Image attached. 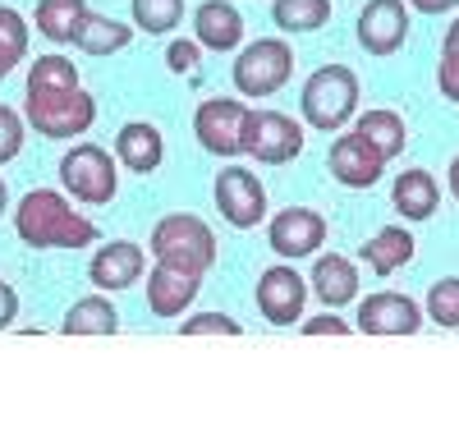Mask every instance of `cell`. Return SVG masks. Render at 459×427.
I'll return each instance as SVG.
<instances>
[{
	"instance_id": "1",
	"label": "cell",
	"mask_w": 459,
	"mask_h": 427,
	"mask_svg": "<svg viewBox=\"0 0 459 427\" xmlns=\"http://www.w3.org/2000/svg\"><path fill=\"white\" fill-rule=\"evenodd\" d=\"M23 115L42 138H79L97 125V97L79 83V69L65 56H37L28 69V92H23Z\"/></svg>"
},
{
	"instance_id": "2",
	"label": "cell",
	"mask_w": 459,
	"mask_h": 427,
	"mask_svg": "<svg viewBox=\"0 0 459 427\" xmlns=\"http://www.w3.org/2000/svg\"><path fill=\"white\" fill-rule=\"evenodd\" d=\"M14 235L28 248H88L97 244V225L69 203V193L60 188H32L14 207Z\"/></svg>"
},
{
	"instance_id": "3",
	"label": "cell",
	"mask_w": 459,
	"mask_h": 427,
	"mask_svg": "<svg viewBox=\"0 0 459 427\" xmlns=\"http://www.w3.org/2000/svg\"><path fill=\"white\" fill-rule=\"evenodd\" d=\"M303 125L317 134H340L359 115V74L350 65H322L299 92Z\"/></svg>"
},
{
	"instance_id": "4",
	"label": "cell",
	"mask_w": 459,
	"mask_h": 427,
	"mask_svg": "<svg viewBox=\"0 0 459 427\" xmlns=\"http://www.w3.org/2000/svg\"><path fill=\"white\" fill-rule=\"evenodd\" d=\"M147 253L157 257V262H170V266H184V271H194V276H207V271L216 266V235H212V225L194 212H170L161 216L157 225H152V235H147Z\"/></svg>"
},
{
	"instance_id": "5",
	"label": "cell",
	"mask_w": 459,
	"mask_h": 427,
	"mask_svg": "<svg viewBox=\"0 0 459 427\" xmlns=\"http://www.w3.org/2000/svg\"><path fill=\"white\" fill-rule=\"evenodd\" d=\"M60 184L74 203L106 207L120 193V157H110L101 143H74L60 157Z\"/></svg>"
},
{
	"instance_id": "6",
	"label": "cell",
	"mask_w": 459,
	"mask_h": 427,
	"mask_svg": "<svg viewBox=\"0 0 459 427\" xmlns=\"http://www.w3.org/2000/svg\"><path fill=\"white\" fill-rule=\"evenodd\" d=\"M230 79H235L239 97H276L294 79L290 42H281V37H257V42H248L239 51L235 69H230Z\"/></svg>"
},
{
	"instance_id": "7",
	"label": "cell",
	"mask_w": 459,
	"mask_h": 427,
	"mask_svg": "<svg viewBox=\"0 0 459 427\" xmlns=\"http://www.w3.org/2000/svg\"><path fill=\"white\" fill-rule=\"evenodd\" d=\"M244 129H248V106L239 97H207L194 110V134L212 157H244Z\"/></svg>"
},
{
	"instance_id": "8",
	"label": "cell",
	"mask_w": 459,
	"mask_h": 427,
	"mask_svg": "<svg viewBox=\"0 0 459 427\" xmlns=\"http://www.w3.org/2000/svg\"><path fill=\"white\" fill-rule=\"evenodd\" d=\"M244 152L262 166H290L303 152V125L290 120L285 110H248Z\"/></svg>"
},
{
	"instance_id": "9",
	"label": "cell",
	"mask_w": 459,
	"mask_h": 427,
	"mask_svg": "<svg viewBox=\"0 0 459 427\" xmlns=\"http://www.w3.org/2000/svg\"><path fill=\"white\" fill-rule=\"evenodd\" d=\"M308 281L294 271V262H276V266H266L262 276H257V290H253V299H257V313L272 322V327H294L299 318H303V303H308Z\"/></svg>"
},
{
	"instance_id": "10",
	"label": "cell",
	"mask_w": 459,
	"mask_h": 427,
	"mask_svg": "<svg viewBox=\"0 0 459 427\" xmlns=\"http://www.w3.org/2000/svg\"><path fill=\"white\" fill-rule=\"evenodd\" d=\"M212 198L225 216V225H235V230H253L266 221V188L253 170L244 166H225L216 170V184H212Z\"/></svg>"
},
{
	"instance_id": "11",
	"label": "cell",
	"mask_w": 459,
	"mask_h": 427,
	"mask_svg": "<svg viewBox=\"0 0 459 427\" xmlns=\"http://www.w3.org/2000/svg\"><path fill=\"white\" fill-rule=\"evenodd\" d=\"M428 322V308H418V299L400 290H377L359 299V331L363 336H418Z\"/></svg>"
},
{
	"instance_id": "12",
	"label": "cell",
	"mask_w": 459,
	"mask_h": 427,
	"mask_svg": "<svg viewBox=\"0 0 459 427\" xmlns=\"http://www.w3.org/2000/svg\"><path fill=\"white\" fill-rule=\"evenodd\" d=\"M359 47L377 60H391L404 42H409V5L404 0H368L359 10Z\"/></svg>"
},
{
	"instance_id": "13",
	"label": "cell",
	"mask_w": 459,
	"mask_h": 427,
	"mask_svg": "<svg viewBox=\"0 0 459 427\" xmlns=\"http://www.w3.org/2000/svg\"><path fill=\"white\" fill-rule=\"evenodd\" d=\"M266 244L276 248V257L299 262V257H313L326 244V216L313 207H285L266 221Z\"/></svg>"
},
{
	"instance_id": "14",
	"label": "cell",
	"mask_w": 459,
	"mask_h": 427,
	"mask_svg": "<svg viewBox=\"0 0 459 427\" xmlns=\"http://www.w3.org/2000/svg\"><path fill=\"white\" fill-rule=\"evenodd\" d=\"M326 170H331V179L344 184V188H372L381 175H386V157H381V152H377L359 129H350V134H340V138L331 143Z\"/></svg>"
},
{
	"instance_id": "15",
	"label": "cell",
	"mask_w": 459,
	"mask_h": 427,
	"mask_svg": "<svg viewBox=\"0 0 459 427\" xmlns=\"http://www.w3.org/2000/svg\"><path fill=\"white\" fill-rule=\"evenodd\" d=\"M143 271H147L143 244H134V240H110V244H101V248L92 253L88 281H92L97 290H106V294H120V290H129V285L143 281Z\"/></svg>"
},
{
	"instance_id": "16",
	"label": "cell",
	"mask_w": 459,
	"mask_h": 427,
	"mask_svg": "<svg viewBox=\"0 0 459 427\" xmlns=\"http://www.w3.org/2000/svg\"><path fill=\"white\" fill-rule=\"evenodd\" d=\"M203 290V276L184 266H170V262H157L147 271V313L152 318H184V308L198 299Z\"/></svg>"
},
{
	"instance_id": "17",
	"label": "cell",
	"mask_w": 459,
	"mask_h": 427,
	"mask_svg": "<svg viewBox=\"0 0 459 427\" xmlns=\"http://www.w3.org/2000/svg\"><path fill=\"white\" fill-rule=\"evenodd\" d=\"M115 157H120V166L134 170V175H157L161 161H166V138L152 120H129L115 134Z\"/></svg>"
},
{
	"instance_id": "18",
	"label": "cell",
	"mask_w": 459,
	"mask_h": 427,
	"mask_svg": "<svg viewBox=\"0 0 459 427\" xmlns=\"http://www.w3.org/2000/svg\"><path fill=\"white\" fill-rule=\"evenodd\" d=\"M194 37L203 42V51H239L244 42V14L230 5V0H203L194 10Z\"/></svg>"
},
{
	"instance_id": "19",
	"label": "cell",
	"mask_w": 459,
	"mask_h": 427,
	"mask_svg": "<svg viewBox=\"0 0 459 427\" xmlns=\"http://www.w3.org/2000/svg\"><path fill=\"white\" fill-rule=\"evenodd\" d=\"M308 285H313V294L331 308V313H340V308H350L359 299V266L350 257H340V253H322L313 262Z\"/></svg>"
},
{
	"instance_id": "20",
	"label": "cell",
	"mask_w": 459,
	"mask_h": 427,
	"mask_svg": "<svg viewBox=\"0 0 459 427\" xmlns=\"http://www.w3.org/2000/svg\"><path fill=\"white\" fill-rule=\"evenodd\" d=\"M391 203L404 221H432V212L441 207V184L432 170H400L391 184Z\"/></svg>"
},
{
	"instance_id": "21",
	"label": "cell",
	"mask_w": 459,
	"mask_h": 427,
	"mask_svg": "<svg viewBox=\"0 0 459 427\" xmlns=\"http://www.w3.org/2000/svg\"><path fill=\"white\" fill-rule=\"evenodd\" d=\"M418 253V240L404 225H381L377 235L363 244V262L372 266V276H395L400 266H409Z\"/></svg>"
},
{
	"instance_id": "22",
	"label": "cell",
	"mask_w": 459,
	"mask_h": 427,
	"mask_svg": "<svg viewBox=\"0 0 459 427\" xmlns=\"http://www.w3.org/2000/svg\"><path fill=\"white\" fill-rule=\"evenodd\" d=\"M134 23H120V19H110V14H83L79 28H74V47H79L83 56H115V51H125L134 42Z\"/></svg>"
},
{
	"instance_id": "23",
	"label": "cell",
	"mask_w": 459,
	"mask_h": 427,
	"mask_svg": "<svg viewBox=\"0 0 459 427\" xmlns=\"http://www.w3.org/2000/svg\"><path fill=\"white\" fill-rule=\"evenodd\" d=\"M354 129H359L386 161H395L400 152L409 147V125H404V115H400V110H386V106H372V110L354 115Z\"/></svg>"
},
{
	"instance_id": "24",
	"label": "cell",
	"mask_w": 459,
	"mask_h": 427,
	"mask_svg": "<svg viewBox=\"0 0 459 427\" xmlns=\"http://www.w3.org/2000/svg\"><path fill=\"white\" fill-rule=\"evenodd\" d=\"M60 331L65 336H115L120 331V313H115V303L101 290V294H88V299H74Z\"/></svg>"
},
{
	"instance_id": "25",
	"label": "cell",
	"mask_w": 459,
	"mask_h": 427,
	"mask_svg": "<svg viewBox=\"0 0 459 427\" xmlns=\"http://www.w3.org/2000/svg\"><path fill=\"white\" fill-rule=\"evenodd\" d=\"M83 14H88L83 0H37V32L47 42L65 47V42H74V28H79Z\"/></svg>"
},
{
	"instance_id": "26",
	"label": "cell",
	"mask_w": 459,
	"mask_h": 427,
	"mask_svg": "<svg viewBox=\"0 0 459 427\" xmlns=\"http://www.w3.org/2000/svg\"><path fill=\"white\" fill-rule=\"evenodd\" d=\"M331 19V0H272V23L281 32H317Z\"/></svg>"
},
{
	"instance_id": "27",
	"label": "cell",
	"mask_w": 459,
	"mask_h": 427,
	"mask_svg": "<svg viewBox=\"0 0 459 427\" xmlns=\"http://www.w3.org/2000/svg\"><path fill=\"white\" fill-rule=\"evenodd\" d=\"M129 14H134V28L147 32V37H166L179 28L184 19V0H129Z\"/></svg>"
},
{
	"instance_id": "28",
	"label": "cell",
	"mask_w": 459,
	"mask_h": 427,
	"mask_svg": "<svg viewBox=\"0 0 459 427\" xmlns=\"http://www.w3.org/2000/svg\"><path fill=\"white\" fill-rule=\"evenodd\" d=\"M28 60V23L19 10L0 5V74H14Z\"/></svg>"
},
{
	"instance_id": "29",
	"label": "cell",
	"mask_w": 459,
	"mask_h": 427,
	"mask_svg": "<svg viewBox=\"0 0 459 427\" xmlns=\"http://www.w3.org/2000/svg\"><path fill=\"white\" fill-rule=\"evenodd\" d=\"M423 308H428V322L459 331V276H441V281H432Z\"/></svg>"
},
{
	"instance_id": "30",
	"label": "cell",
	"mask_w": 459,
	"mask_h": 427,
	"mask_svg": "<svg viewBox=\"0 0 459 427\" xmlns=\"http://www.w3.org/2000/svg\"><path fill=\"white\" fill-rule=\"evenodd\" d=\"M23 120H28V115H19L14 106L0 101V166H10L19 152H23V134H28Z\"/></svg>"
},
{
	"instance_id": "31",
	"label": "cell",
	"mask_w": 459,
	"mask_h": 427,
	"mask_svg": "<svg viewBox=\"0 0 459 427\" xmlns=\"http://www.w3.org/2000/svg\"><path fill=\"white\" fill-rule=\"evenodd\" d=\"M244 327L230 318V313H198V318H184L179 336H239Z\"/></svg>"
},
{
	"instance_id": "32",
	"label": "cell",
	"mask_w": 459,
	"mask_h": 427,
	"mask_svg": "<svg viewBox=\"0 0 459 427\" xmlns=\"http://www.w3.org/2000/svg\"><path fill=\"white\" fill-rule=\"evenodd\" d=\"M198 56H203L198 37H179V42L166 47V69L170 74H198Z\"/></svg>"
},
{
	"instance_id": "33",
	"label": "cell",
	"mask_w": 459,
	"mask_h": 427,
	"mask_svg": "<svg viewBox=\"0 0 459 427\" xmlns=\"http://www.w3.org/2000/svg\"><path fill=\"white\" fill-rule=\"evenodd\" d=\"M437 88L446 101L459 106V51H441V65H437Z\"/></svg>"
},
{
	"instance_id": "34",
	"label": "cell",
	"mask_w": 459,
	"mask_h": 427,
	"mask_svg": "<svg viewBox=\"0 0 459 427\" xmlns=\"http://www.w3.org/2000/svg\"><path fill=\"white\" fill-rule=\"evenodd\" d=\"M344 331H350V322L331 318V308H326V318H308V322H303V336H344Z\"/></svg>"
},
{
	"instance_id": "35",
	"label": "cell",
	"mask_w": 459,
	"mask_h": 427,
	"mask_svg": "<svg viewBox=\"0 0 459 427\" xmlns=\"http://www.w3.org/2000/svg\"><path fill=\"white\" fill-rule=\"evenodd\" d=\"M14 318H19V294L10 281H0V331H10Z\"/></svg>"
},
{
	"instance_id": "36",
	"label": "cell",
	"mask_w": 459,
	"mask_h": 427,
	"mask_svg": "<svg viewBox=\"0 0 459 427\" xmlns=\"http://www.w3.org/2000/svg\"><path fill=\"white\" fill-rule=\"evenodd\" d=\"M409 10H418V14H450V10H459V0H409Z\"/></svg>"
},
{
	"instance_id": "37",
	"label": "cell",
	"mask_w": 459,
	"mask_h": 427,
	"mask_svg": "<svg viewBox=\"0 0 459 427\" xmlns=\"http://www.w3.org/2000/svg\"><path fill=\"white\" fill-rule=\"evenodd\" d=\"M441 51H459V14H455V23H450L446 37H441Z\"/></svg>"
},
{
	"instance_id": "38",
	"label": "cell",
	"mask_w": 459,
	"mask_h": 427,
	"mask_svg": "<svg viewBox=\"0 0 459 427\" xmlns=\"http://www.w3.org/2000/svg\"><path fill=\"white\" fill-rule=\"evenodd\" d=\"M446 184H450V198L459 203V157L450 161V175H446Z\"/></svg>"
},
{
	"instance_id": "39",
	"label": "cell",
	"mask_w": 459,
	"mask_h": 427,
	"mask_svg": "<svg viewBox=\"0 0 459 427\" xmlns=\"http://www.w3.org/2000/svg\"><path fill=\"white\" fill-rule=\"evenodd\" d=\"M10 212V188H5V179H0V216Z\"/></svg>"
},
{
	"instance_id": "40",
	"label": "cell",
	"mask_w": 459,
	"mask_h": 427,
	"mask_svg": "<svg viewBox=\"0 0 459 427\" xmlns=\"http://www.w3.org/2000/svg\"><path fill=\"white\" fill-rule=\"evenodd\" d=\"M0 79H5V74H0Z\"/></svg>"
}]
</instances>
